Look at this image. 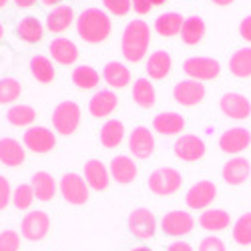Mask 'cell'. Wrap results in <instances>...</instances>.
<instances>
[{"label": "cell", "mask_w": 251, "mask_h": 251, "mask_svg": "<svg viewBox=\"0 0 251 251\" xmlns=\"http://www.w3.org/2000/svg\"><path fill=\"white\" fill-rule=\"evenodd\" d=\"M78 36L91 45H99L104 43L113 30L111 18L99 8H87L78 16V25H76Z\"/></svg>", "instance_id": "1"}, {"label": "cell", "mask_w": 251, "mask_h": 251, "mask_svg": "<svg viewBox=\"0 0 251 251\" xmlns=\"http://www.w3.org/2000/svg\"><path fill=\"white\" fill-rule=\"evenodd\" d=\"M151 43V32H149V25L143 23V20H133V23L127 25L123 32V56L129 62H139L145 54H147Z\"/></svg>", "instance_id": "2"}, {"label": "cell", "mask_w": 251, "mask_h": 251, "mask_svg": "<svg viewBox=\"0 0 251 251\" xmlns=\"http://www.w3.org/2000/svg\"><path fill=\"white\" fill-rule=\"evenodd\" d=\"M181 185H183V177L177 169H173V167L155 169L149 177V189L159 197H167V195L177 193L181 189Z\"/></svg>", "instance_id": "3"}, {"label": "cell", "mask_w": 251, "mask_h": 251, "mask_svg": "<svg viewBox=\"0 0 251 251\" xmlns=\"http://www.w3.org/2000/svg\"><path fill=\"white\" fill-rule=\"evenodd\" d=\"M78 123H80V109L73 100L60 102L52 113V127L60 135H73L78 129Z\"/></svg>", "instance_id": "4"}, {"label": "cell", "mask_w": 251, "mask_h": 251, "mask_svg": "<svg viewBox=\"0 0 251 251\" xmlns=\"http://www.w3.org/2000/svg\"><path fill=\"white\" fill-rule=\"evenodd\" d=\"M60 195L71 205H82L89 201V185L76 173H67L60 177Z\"/></svg>", "instance_id": "5"}, {"label": "cell", "mask_w": 251, "mask_h": 251, "mask_svg": "<svg viewBox=\"0 0 251 251\" xmlns=\"http://www.w3.org/2000/svg\"><path fill=\"white\" fill-rule=\"evenodd\" d=\"M183 71L185 75H189L195 80H213L219 76V62L215 58H207V56H193V58H187L183 62Z\"/></svg>", "instance_id": "6"}, {"label": "cell", "mask_w": 251, "mask_h": 251, "mask_svg": "<svg viewBox=\"0 0 251 251\" xmlns=\"http://www.w3.org/2000/svg\"><path fill=\"white\" fill-rule=\"evenodd\" d=\"M129 231L137 239H151L157 231V219L155 215L145 207H139L129 215Z\"/></svg>", "instance_id": "7"}, {"label": "cell", "mask_w": 251, "mask_h": 251, "mask_svg": "<svg viewBox=\"0 0 251 251\" xmlns=\"http://www.w3.org/2000/svg\"><path fill=\"white\" fill-rule=\"evenodd\" d=\"M195 227V219L187 211H169L161 219V229L169 237H181L191 233Z\"/></svg>", "instance_id": "8"}, {"label": "cell", "mask_w": 251, "mask_h": 251, "mask_svg": "<svg viewBox=\"0 0 251 251\" xmlns=\"http://www.w3.org/2000/svg\"><path fill=\"white\" fill-rule=\"evenodd\" d=\"M50 229V219L45 211H30L20 223V231L28 241H40Z\"/></svg>", "instance_id": "9"}, {"label": "cell", "mask_w": 251, "mask_h": 251, "mask_svg": "<svg viewBox=\"0 0 251 251\" xmlns=\"http://www.w3.org/2000/svg\"><path fill=\"white\" fill-rule=\"evenodd\" d=\"M219 109L229 119L243 121V119H247L251 115V102H249L247 97H243L239 93H225L219 99Z\"/></svg>", "instance_id": "10"}, {"label": "cell", "mask_w": 251, "mask_h": 251, "mask_svg": "<svg viewBox=\"0 0 251 251\" xmlns=\"http://www.w3.org/2000/svg\"><path fill=\"white\" fill-rule=\"evenodd\" d=\"M217 197V187L213 181H197L185 195V201L191 209H205Z\"/></svg>", "instance_id": "11"}, {"label": "cell", "mask_w": 251, "mask_h": 251, "mask_svg": "<svg viewBox=\"0 0 251 251\" xmlns=\"http://www.w3.org/2000/svg\"><path fill=\"white\" fill-rule=\"evenodd\" d=\"M249 143H251V133L243 127H233L219 137V149L229 155H237L249 147Z\"/></svg>", "instance_id": "12"}, {"label": "cell", "mask_w": 251, "mask_h": 251, "mask_svg": "<svg viewBox=\"0 0 251 251\" xmlns=\"http://www.w3.org/2000/svg\"><path fill=\"white\" fill-rule=\"evenodd\" d=\"M175 155L181 161L195 163V161L203 159V155H205V143L197 135H183L175 143Z\"/></svg>", "instance_id": "13"}, {"label": "cell", "mask_w": 251, "mask_h": 251, "mask_svg": "<svg viewBox=\"0 0 251 251\" xmlns=\"http://www.w3.org/2000/svg\"><path fill=\"white\" fill-rule=\"evenodd\" d=\"M25 145L32 153H49L54 149L56 139L47 127H30L25 133Z\"/></svg>", "instance_id": "14"}, {"label": "cell", "mask_w": 251, "mask_h": 251, "mask_svg": "<svg viewBox=\"0 0 251 251\" xmlns=\"http://www.w3.org/2000/svg\"><path fill=\"white\" fill-rule=\"evenodd\" d=\"M173 97L183 107H193V104L201 102L205 97V87L199 80H183L173 89Z\"/></svg>", "instance_id": "15"}, {"label": "cell", "mask_w": 251, "mask_h": 251, "mask_svg": "<svg viewBox=\"0 0 251 251\" xmlns=\"http://www.w3.org/2000/svg\"><path fill=\"white\" fill-rule=\"evenodd\" d=\"M129 149L137 159H149L155 149V139L147 127H137L133 129L129 137Z\"/></svg>", "instance_id": "16"}, {"label": "cell", "mask_w": 251, "mask_h": 251, "mask_svg": "<svg viewBox=\"0 0 251 251\" xmlns=\"http://www.w3.org/2000/svg\"><path fill=\"white\" fill-rule=\"evenodd\" d=\"M223 181L229 183V185H241L247 181V177L251 175V165L247 159L243 157H235V159H229L225 165H223Z\"/></svg>", "instance_id": "17"}, {"label": "cell", "mask_w": 251, "mask_h": 251, "mask_svg": "<svg viewBox=\"0 0 251 251\" xmlns=\"http://www.w3.org/2000/svg\"><path fill=\"white\" fill-rule=\"evenodd\" d=\"M85 181L91 189L104 191L109 187V171L99 159H91L85 163Z\"/></svg>", "instance_id": "18"}, {"label": "cell", "mask_w": 251, "mask_h": 251, "mask_svg": "<svg viewBox=\"0 0 251 251\" xmlns=\"http://www.w3.org/2000/svg\"><path fill=\"white\" fill-rule=\"evenodd\" d=\"M117 102H119V99L113 91H100L91 99L89 111L95 119H102V117H109L117 109Z\"/></svg>", "instance_id": "19"}, {"label": "cell", "mask_w": 251, "mask_h": 251, "mask_svg": "<svg viewBox=\"0 0 251 251\" xmlns=\"http://www.w3.org/2000/svg\"><path fill=\"white\" fill-rule=\"evenodd\" d=\"M111 175L117 183L121 185H129L135 181L137 177V165L133 163V159L125 157V155H119L111 161Z\"/></svg>", "instance_id": "20"}, {"label": "cell", "mask_w": 251, "mask_h": 251, "mask_svg": "<svg viewBox=\"0 0 251 251\" xmlns=\"http://www.w3.org/2000/svg\"><path fill=\"white\" fill-rule=\"evenodd\" d=\"M50 56L60 65H73L78 60V49L69 38H54L50 43Z\"/></svg>", "instance_id": "21"}, {"label": "cell", "mask_w": 251, "mask_h": 251, "mask_svg": "<svg viewBox=\"0 0 251 251\" xmlns=\"http://www.w3.org/2000/svg\"><path fill=\"white\" fill-rule=\"evenodd\" d=\"M0 161L8 167H18L25 163V149L16 139H0Z\"/></svg>", "instance_id": "22"}, {"label": "cell", "mask_w": 251, "mask_h": 251, "mask_svg": "<svg viewBox=\"0 0 251 251\" xmlns=\"http://www.w3.org/2000/svg\"><path fill=\"white\" fill-rule=\"evenodd\" d=\"M30 187H32L34 197L40 199V201H50L54 197V193H56V183H54L52 175L47 173V171H36L32 175Z\"/></svg>", "instance_id": "23"}, {"label": "cell", "mask_w": 251, "mask_h": 251, "mask_svg": "<svg viewBox=\"0 0 251 251\" xmlns=\"http://www.w3.org/2000/svg\"><path fill=\"white\" fill-rule=\"evenodd\" d=\"M153 127L161 135H177L185 129V119L179 113H161L153 119Z\"/></svg>", "instance_id": "24"}, {"label": "cell", "mask_w": 251, "mask_h": 251, "mask_svg": "<svg viewBox=\"0 0 251 251\" xmlns=\"http://www.w3.org/2000/svg\"><path fill=\"white\" fill-rule=\"evenodd\" d=\"M199 223L207 231H223V229H227L229 223H231V217H229V213L223 211V209H207V211L201 213Z\"/></svg>", "instance_id": "25"}, {"label": "cell", "mask_w": 251, "mask_h": 251, "mask_svg": "<svg viewBox=\"0 0 251 251\" xmlns=\"http://www.w3.org/2000/svg\"><path fill=\"white\" fill-rule=\"evenodd\" d=\"M171 71V56L165 50H155L147 60V75L155 80H161Z\"/></svg>", "instance_id": "26"}, {"label": "cell", "mask_w": 251, "mask_h": 251, "mask_svg": "<svg viewBox=\"0 0 251 251\" xmlns=\"http://www.w3.org/2000/svg\"><path fill=\"white\" fill-rule=\"evenodd\" d=\"M102 78L109 82L113 89H123L129 85L131 80V71L123 65V62H109L102 71Z\"/></svg>", "instance_id": "27"}, {"label": "cell", "mask_w": 251, "mask_h": 251, "mask_svg": "<svg viewBox=\"0 0 251 251\" xmlns=\"http://www.w3.org/2000/svg\"><path fill=\"white\" fill-rule=\"evenodd\" d=\"M229 71L237 78H249L251 76V49H239L229 58Z\"/></svg>", "instance_id": "28"}, {"label": "cell", "mask_w": 251, "mask_h": 251, "mask_svg": "<svg viewBox=\"0 0 251 251\" xmlns=\"http://www.w3.org/2000/svg\"><path fill=\"white\" fill-rule=\"evenodd\" d=\"M205 36V23L199 16H189L183 20V28H181V38L185 45H199Z\"/></svg>", "instance_id": "29"}, {"label": "cell", "mask_w": 251, "mask_h": 251, "mask_svg": "<svg viewBox=\"0 0 251 251\" xmlns=\"http://www.w3.org/2000/svg\"><path fill=\"white\" fill-rule=\"evenodd\" d=\"M155 87H153V82L149 78H139L135 80V85H133V100L139 104V107L143 109H151L153 104H155Z\"/></svg>", "instance_id": "30"}, {"label": "cell", "mask_w": 251, "mask_h": 251, "mask_svg": "<svg viewBox=\"0 0 251 251\" xmlns=\"http://www.w3.org/2000/svg\"><path fill=\"white\" fill-rule=\"evenodd\" d=\"M16 32H18L20 38L25 40V43L34 45V43H38V40L43 38L45 28H43V25H40V20H38V18H34V16H26V18H23V20L18 23Z\"/></svg>", "instance_id": "31"}, {"label": "cell", "mask_w": 251, "mask_h": 251, "mask_svg": "<svg viewBox=\"0 0 251 251\" xmlns=\"http://www.w3.org/2000/svg\"><path fill=\"white\" fill-rule=\"evenodd\" d=\"M183 20L185 18L179 12H165L155 20V28L161 36H175V34H181Z\"/></svg>", "instance_id": "32"}, {"label": "cell", "mask_w": 251, "mask_h": 251, "mask_svg": "<svg viewBox=\"0 0 251 251\" xmlns=\"http://www.w3.org/2000/svg\"><path fill=\"white\" fill-rule=\"evenodd\" d=\"M123 137H125V127L121 121H107L102 125L100 129V143L102 147L107 149H115L123 143Z\"/></svg>", "instance_id": "33"}, {"label": "cell", "mask_w": 251, "mask_h": 251, "mask_svg": "<svg viewBox=\"0 0 251 251\" xmlns=\"http://www.w3.org/2000/svg\"><path fill=\"white\" fill-rule=\"evenodd\" d=\"M73 23V8L71 6H56L49 18H47V28L50 32H65Z\"/></svg>", "instance_id": "34"}, {"label": "cell", "mask_w": 251, "mask_h": 251, "mask_svg": "<svg viewBox=\"0 0 251 251\" xmlns=\"http://www.w3.org/2000/svg\"><path fill=\"white\" fill-rule=\"evenodd\" d=\"M6 119L14 127H28L36 119V111L32 107H28V104H16V107H12L6 113Z\"/></svg>", "instance_id": "35"}, {"label": "cell", "mask_w": 251, "mask_h": 251, "mask_svg": "<svg viewBox=\"0 0 251 251\" xmlns=\"http://www.w3.org/2000/svg\"><path fill=\"white\" fill-rule=\"evenodd\" d=\"M30 73L38 82H52L54 78V67L47 56H34L30 60Z\"/></svg>", "instance_id": "36"}, {"label": "cell", "mask_w": 251, "mask_h": 251, "mask_svg": "<svg viewBox=\"0 0 251 251\" xmlns=\"http://www.w3.org/2000/svg\"><path fill=\"white\" fill-rule=\"evenodd\" d=\"M99 80H100L99 73L95 69H91V67H76L73 71V82L78 89H82V91L95 89L99 85Z\"/></svg>", "instance_id": "37"}, {"label": "cell", "mask_w": 251, "mask_h": 251, "mask_svg": "<svg viewBox=\"0 0 251 251\" xmlns=\"http://www.w3.org/2000/svg\"><path fill=\"white\" fill-rule=\"evenodd\" d=\"M233 239L239 245H251V213H245L235 221Z\"/></svg>", "instance_id": "38"}, {"label": "cell", "mask_w": 251, "mask_h": 251, "mask_svg": "<svg viewBox=\"0 0 251 251\" xmlns=\"http://www.w3.org/2000/svg\"><path fill=\"white\" fill-rule=\"evenodd\" d=\"M20 82L14 80V78H2L0 80V104H8V102H14L18 97H20Z\"/></svg>", "instance_id": "39"}, {"label": "cell", "mask_w": 251, "mask_h": 251, "mask_svg": "<svg viewBox=\"0 0 251 251\" xmlns=\"http://www.w3.org/2000/svg\"><path fill=\"white\" fill-rule=\"evenodd\" d=\"M14 207L16 209H28L34 201V193H32V187L28 183H23V185H18L16 187V191H14Z\"/></svg>", "instance_id": "40"}, {"label": "cell", "mask_w": 251, "mask_h": 251, "mask_svg": "<svg viewBox=\"0 0 251 251\" xmlns=\"http://www.w3.org/2000/svg\"><path fill=\"white\" fill-rule=\"evenodd\" d=\"M20 247V235L16 231H2L0 233V251H18Z\"/></svg>", "instance_id": "41"}, {"label": "cell", "mask_w": 251, "mask_h": 251, "mask_svg": "<svg viewBox=\"0 0 251 251\" xmlns=\"http://www.w3.org/2000/svg\"><path fill=\"white\" fill-rule=\"evenodd\" d=\"M102 4L107 10H111L117 16H125L131 8V0H102Z\"/></svg>", "instance_id": "42"}, {"label": "cell", "mask_w": 251, "mask_h": 251, "mask_svg": "<svg viewBox=\"0 0 251 251\" xmlns=\"http://www.w3.org/2000/svg\"><path fill=\"white\" fill-rule=\"evenodd\" d=\"M199 251H227V247H225V243H223L219 237L211 235V237L201 239V243H199Z\"/></svg>", "instance_id": "43"}, {"label": "cell", "mask_w": 251, "mask_h": 251, "mask_svg": "<svg viewBox=\"0 0 251 251\" xmlns=\"http://www.w3.org/2000/svg\"><path fill=\"white\" fill-rule=\"evenodd\" d=\"M10 191L12 189H10L8 179L0 175V211L8 207V203H10Z\"/></svg>", "instance_id": "44"}, {"label": "cell", "mask_w": 251, "mask_h": 251, "mask_svg": "<svg viewBox=\"0 0 251 251\" xmlns=\"http://www.w3.org/2000/svg\"><path fill=\"white\" fill-rule=\"evenodd\" d=\"M131 6L135 8L137 14H149L151 10V0H131Z\"/></svg>", "instance_id": "45"}, {"label": "cell", "mask_w": 251, "mask_h": 251, "mask_svg": "<svg viewBox=\"0 0 251 251\" xmlns=\"http://www.w3.org/2000/svg\"><path fill=\"white\" fill-rule=\"evenodd\" d=\"M239 34L243 40H247V43H251V16L243 18L241 25H239Z\"/></svg>", "instance_id": "46"}, {"label": "cell", "mask_w": 251, "mask_h": 251, "mask_svg": "<svg viewBox=\"0 0 251 251\" xmlns=\"http://www.w3.org/2000/svg\"><path fill=\"white\" fill-rule=\"evenodd\" d=\"M167 251H193V247L187 241H175V243L169 245V249H167Z\"/></svg>", "instance_id": "47"}, {"label": "cell", "mask_w": 251, "mask_h": 251, "mask_svg": "<svg viewBox=\"0 0 251 251\" xmlns=\"http://www.w3.org/2000/svg\"><path fill=\"white\" fill-rule=\"evenodd\" d=\"M14 2H16V6H20V8H30V6L36 4V0H14Z\"/></svg>", "instance_id": "48"}, {"label": "cell", "mask_w": 251, "mask_h": 251, "mask_svg": "<svg viewBox=\"0 0 251 251\" xmlns=\"http://www.w3.org/2000/svg\"><path fill=\"white\" fill-rule=\"evenodd\" d=\"M58 2H62V0H43L45 6H54V4H58Z\"/></svg>", "instance_id": "49"}, {"label": "cell", "mask_w": 251, "mask_h": 251, "mask_svg": "<svg viewBox=\"0 0 251 251\" xmlns=\"http://www.w3.org/2000/svg\"><path fill=\"white\" fill-rule=\"evenodd\" d=\"M215 4H219V6H227V4H231L233 0H213Z\"/></svg>", "instance_id": "50"}, {"label": "cell", "mask_w": 251, "mask_h": 251, "mask_svg": "<svg viewBox=\"0 0 251 251\" xmlns=\"http://www.w3.org/2000/svg\"><path fill=\"white\" fill-rule=\"evenodd\" d=\"M131 251H151L149 247H145V245H139V247H133Z\"/></svg>", "instance_id": "51"}, {"label": "cell", "mask_w": 251, "mask_h": 251, "mask_svg": "<svg viewBox=\"0 0 251 251\" xmlns=\"http://www.w3.org/2000/svg\"><path fill=\"white\" fill-rule=\"evenodd\" d=\"M167 0H151V4H157V6H161V4H165Z\"/></svg>", "instance_id": "52"}, {"label": "cell", "mask_w": 251, "mask_h": 251, "mask_svg": "<svg viewBox=\"0 0 251 251\" xmlns=\"http://www.w3.org/2000/svg\"><path fill=\"white\" fill-rule=\"evenodd\" d=\"M4 36V28H2V23H0V38Z\"/></svg>", "instance_id": "53"}, {"label": "cell", "mask_w": 251, "mask_h": 251, "mask_svg": "<svg viewBox=\"0 0 251 251\" xmlns=\"http://www.w3.org/2000/svg\"><path fill=\"white\" fill-rule=\"evenodd\" d=\"M6 2H8V0H0V8H2V6H6Z\"/></svg>", "instance_id": "54"}]
</instances>
